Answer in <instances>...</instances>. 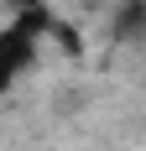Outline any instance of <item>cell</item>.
<instances>
[{"instance_id": "1", "label": "cell", "mask_w": 146, "mask_h": 151, "mask_svg": "<svg viewBox=\"0 0 146 151\" xmlns=\"http://www.w3.org/2000/svg\"><path fill=\"white\" fill-rule=\"evenodd\" d=\"M37 26H42L37 5L0 26V99H5V94L21 83V73L37 63Z\"/></svg>"}]
</instances>
